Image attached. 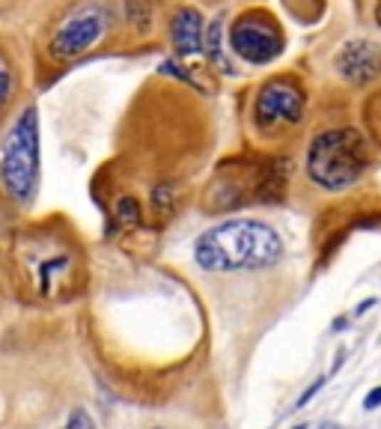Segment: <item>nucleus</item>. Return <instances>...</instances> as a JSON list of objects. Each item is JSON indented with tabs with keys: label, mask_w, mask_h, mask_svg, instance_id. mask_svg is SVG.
I'll return each instance as SVG.
<instances>
[{
	"label": "nucleus",
	"mask_w": 381,
	"mask_h": 429,
	"mask_svg": "<svg viewBox=\"0 0 381 429\" xmlns=\"http://www.w3.org/2000/svg\"><path fill=\"white\" fill-rule=\"evenodd\" d=\"M203 15L194 6H182L170 21V42L179 57L203 54Z\"/></svg>",
	"instance_id": "nucleus-8"
},
{
	"label": "nucleus",
	"mask_w": 381,
	"mask_h": 429,
	"mask_svg": "<svg viewBox=\"0 0 381 429\" xmlns=\"http://www.w3.org/2000/svg\"><path fill=\"white\" fill-rule=\"evenodd\" d=\"M12 93H15V75H12V66L9 60L0 54V113L6 110V105L12 102Z\"/></svg>",
	"instance_id": "nucleus-10"
},
{
	"label": "nucleus",
	"mask_w": 381,
	"mask_h": 429,
	"mask_svg": "<svg viewBox=\"0 0 381 429\" xmlns=\"http://www.w3.org/2000/svg\"><path fill=\"white\" fill-rule=\"evenodd\" d=\"M108 33V9L98 4L78 6L63 19V24L54 30L51 42H48V54L51 60H78L80 54H87L90 48L102 42Z\"/></svg>",
	"instance_id": "nucleus-6"
},
{
	"label": "nucleus",
	"mask_w": 381,
	"mask_h": 429,
	"mask_svg": "<svg viewBox=\"0 0 381 429\" xmlns=\"http://www.w3.org/2000/svg\"><path fill=\"white\" fill-rule=\"evenodd\" d=\"M286 48L280 24L265 9H251L229 24V51L251 66L274 63Z\"/></svg>",
	"instance_id": "nucleus-5"
},
{
	"label": "nucleus",
	"mask_w": 381,
	"mask_h": 429,
	"mask_svg": "<svg viewBox=\"0 0 381 429\" xmlns=\"http://www.w3.org/2000/svg\"><path fill=\"white\" fill-rule=\"evenodd\" d=\"M221 36H224V27L221 21H212L209 30H206V39H203V54L214 63V66H221V69L229 75L233 72V66L226 63V54H224V45H221Z\"/></svg>",
	"instance_id": "nucleus-9"
},
{
	"label": "nucleus",
	"mask_w": 381,
	"mask_h": 429,
	"mask_svg": "<svg viewBox=\"0 0 381 429\" xmlns=\"http://www.w3.org/2000/svg\"><path fill=\"white\" fill-rule=\"evenodd\" d=\"M304 108H307L304 87L292 78H274L268 84H262L254 98V125L265 138L280 135L283 128L301 125Z\"/></svg>",
	"instance_id": "nucleus-4"
},
{
	"label": "nucleus",
	"mask_w": 381,
	"mask_h": 429,
	"mask_svg": "<svg viewBox=\"0 0 381 429\" xmlns=\"http://www.w3.org/2000/svg\"><path fill=\"white\" fill-rule=\"evenodd\" d=\"M63 429H95V420H93V415L87 408H75Z\"/></svg>",
	"instance_id": "nucleus-12"
},
{
	"label": "nucleus",
	"mask_w": 381,
	"mask_h": 429,
	"mask_svg": "<svg viewBox=\"0 0 381 429\" xmlns=\"http://www.w3.org/2000/svg\"><path fill=\"white\" fill-rule=\"evenodd\" d=\"M322 388H325V376H319V378H316V382H313V385H310V388H307V391L301 393V397H298V400H295V408H304V405H307V403H310L313 397H316V393H319Z\"/></svg>",
	"instance_id": "nucleus-13"
},
{
	"label": "nucleus",
	"mask_w": 381,
	"mask_h": 429,
	"mask_svg": "<svg viewBox=\"0 0 381 429\" xmlns=\"http://www.w3.org/2000/svg\"><path fill=\"white\" fill-rule=\"evenodd\" d=\"M372 304H375V299H367V301H360V307H357L355 313H367V310H370Z\"/></svg>",
	"instance_id": "nucleus-16"
},
{
	"label": "nucleus",
	"mask_w": 381,
	"mask_h": 429,
	"mask_svg": "<svg viewBox=\"0 0 381 429\" xmlns=\"http://www.w3.org/2000/svg\"><path fill=\"white\" fill-rule=\"evenodd\" d=\"M280 233L256 218L224 221L206 229L194 242V259L203 272L229 274V272H259L283 259Z\"/></svg>",
	"instance_id": "nucleus-1"
},
{
	"label": "nucleus",
	"mask_w": 381,
	"mask_h": 429,
	"mask_svg": "<svg viewBox=\"0 0 381 429\" xmlns=\"http://www.w3.org/2000/svg\"><path fill=\"white\" fill-rule=\"evenodd\" d=\"M322 429H340V426H334V423H328V426H322Z\"/></svg>",
	"instance_id": "nucleus-17"
},
{
	"label": "nucleus",
	"mask_w": 381,
	"mask_h": 429,
	"mask_svg": "<svg viewBox=\"0 0 381 429\" xmlns=\"http://www.w3.org/2000/svg\"><path fill=\"white\" fill-rule=\"evenodd\" d=\"M334 69L349 84H370L381 75V45L367 39L345 42L334 57Z\"/></svg>",
	"instance_id": "nucleus-7"
},
{
	"label": "nucleus",
	"mask_w": 381,
	"mask_h": 429,
	"mask_svg": "<svg viewBox=\"0 0 381 429\" xmlns=\"http://www.w3.org/2000/svg\"><path fill=\"white\" fill-rule=\"evenodd\" d=\"M292 429H307V426H304V423H298V426H292Z\"/></svg>",
	"instance_id": "nucleus-18"
},
{
	"label": "nucleus",
	"mask_w": 381,
	"mask_h": 429,
	"mask_svg": "<svg viewBox=\"0 0 381 429\" xmlns=\"http://www.w3.org/2000/svg\"><path fill=\"white\" fill-rule=\"evenodd\" d=\"M0 185L9 200L30 206L39 188V108L30 105L12 123L0 150Z\"/></svg>",
	"instance_id": "nucleus-3"
},
{
	"label": "nucleus",
	"mask_w": 381,
	"mask_h": 429,
	"mask_svg": "<svg viewBox=\"0 0 381 429\" xmlns=\"http://www.w3.org/2000/svg\"><path fill=\"white\" fill-rule=\"evenodd\" d=\"M378 405H381V388H372V391L367 393V400H363V408L372 411V408H378Z\"/></svg>",
	"instance_id": "nucleus-14"
},
{
	"label": "nucleus",
	"mask_w": 381,
	"mask_h": 429,
	"mask_svg": "<svg viewBox=\"0 0 381 429\" xmlns=\"http://www.w3.org/2000/svg\"><path fill=\"white\" fill-rule=\"evenodd\" d=\"M117 212H120V221L122 224H137L140 221V206H137V200H131V197H122Z\"/></svg>",
	"instance_id": "nucleus-11"
},
{
	"label": "nucleus",
	"mask_w": 381,
	"mask_h": 429,
	"mask_svg": "<svg viewBox=\"0 0 381 429\" xmlns=\"http://www.w3.org/2000/svg\"><path fill=\"white\" fill-rule=\"evenodd\" d=\"M307 176L322 191H345L370 167V146L352 125H334L319 131L307 146Z\"/></svg>",
	"instance_id": "nucleus-2"
},
{
	"label": "nucleus",
	"mask_w": 381,
	"mask_h": 429,
	"mask_svg": "<svg viewBox=\"0 0 381 429\" xmlns=\"http://www.w3.org/2000/svg\"><path fill=\"white\" fill-rule=\"evenodd\" d=\"M372 19H375V24L381 27V0H375V6H372Z\"/></svg>",
	"instance_id": "nucleus-15"
}]
</instances>
